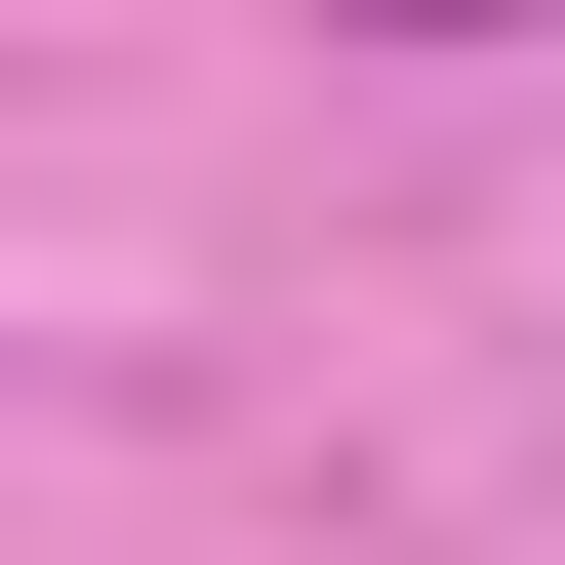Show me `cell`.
I'll use <instances>...</instances> for the list:
<instances>
[{
	"instance_id": "cell-1",
	"label": "cell",
	"mask_w": 565,
	"mask_h": 565,
	"mask_svg": "<svg viewBox=\"0 0 565 565\" xmlns=\"http://www.w3.org/2000/svg\"><path fill=\"white\" fill-rule=\"evenodd\" d=\"M364 41H565V0H364Z\"/></svg>"
}]
</instances>
